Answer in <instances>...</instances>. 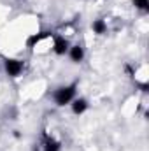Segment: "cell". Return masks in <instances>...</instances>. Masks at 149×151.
Listing matches in <instances>:
<instances>
[{"label": "cell", "instance_id": "5", "mask_svg": "<svg viewBox=\"0 0 149 151\" xmlns=\"http://www.w3.org/2000/svg\"><path fill=\"white\" fill-rule=\"evenodd\" d=\"M67 56L70 58V62H72V63H82V62H84V58H86V49H84V46H82V44H79V42L70 44Z\"/></svg>", "mask_w": 149, "mask_h": 151}, {"label": "cell", "instance_id": "9", "mask_svg": "<svg viewBox=\"0 0 149 151\" xmlns=\"http://www.w3.org/2000/svg\"><path fill=\"white\" fill-rule=\"evenodd\" d=\"M132 4H133L135 9H139L142 12H148L149 11V0H132Z\"/></svg>", "mask_w": 149, "mask_h": 151}, {"label": "cell", "instance_id": "8", "mask_svg": "<svg viewBox=\"0 0 149 151\" xmlns=\"http://www.w3.org/2000/svg\"><path fill=\"white\" fill-rule=\"evenodd\" d=\"M91 32H93L95 35H98V37L107 35V32H109V25H107V21H105L104 18H97V19H93V21H91Z\"/></svg>", "mask_w": 149, "mask_h": 151}, {"label": "cell", "instance_id": "1", "mask_svg": "<svg viewBox=\"0 0 149 151\" xmlns=\"http://www.w3.org/2000/svg\"><path fill=\"white\" fill-rule=\"evenodd\" d=\"M77 90H79V81H72L69 84H62L58 88H54L53 91V102L56 107H65L70 106V102L77 97Z\"/></svg>", "mask_w": 149, "mask_h": 151}, {"label": "cell", "instance_id": "4", "mask_svg": "<svg viewBox=\"0 0 149 151\" xmlns=\"http://www.w3.org/2000/svg\"><path fill=\"white\" fill-rule=\"evenodd\" d=\"M53 44H51V51L56 55V56H65L69 53V47H70V40L65 37V35H60V34H53Z\"/></svg>", "mask_w": 149, "mask_h": 151}, {"label": "cell", "instance_id": "6", "mask_svg": "<svg viewBox=\"0 0 149 151\" xmlns=\"http://www.w3.org/2000/svg\"><path fill=\"white\" fill-rule=\"evenodd\" d=\"M53 37V32L51 30H40L37 34H32V35H28L27 39V47H30V49H34V47H37L40 42H44L46 39H51Z\"/></svg>", "mask_w": 149, "mask_h": 151}, {"label": "cell", "instance_id": "7", "mask_svg": "<svg viewBox=\"0 0 149 151\" xmlns=\"http://www.w3.org/2000/svg\"><path fill=\"white\" fill-rule=\"evenodd\" d=\"M88 109H90V102L84 97H75L74 100L70 102V111H72L74 116H82Z\"/></svg>", "mask_w": 149, "mask_h": 151}, {"label": "cell", "instance_id": "10", "mask_svg": "<svg viewBox=\"0 0 149 151\" xmlns=\"http://www.w3.org/2000/svg\"><path fill=\"white\" fill-rule=\"evenodd\" d=\"M0 70H2V62H0Z\"/></svg>", "mask_w": 149, "mask_h": 151}, {"label": "cell", "instance_id": "2", "mask_svg": "<svg viewBox=\"0 0 149 151\" xmlns=\"http://www.w3.org/2000/svg\"><path fill=\"white\" fill-rule=\"evenodd\" d=\"M25 67H27V63L21 58H16V56H4L2 58V70L11 79H18L25 72Z\"/></svg>", "mask_w": 149, "mask_h": 151}, {"label": "cell", "instance_id": "3", "mask_svg": "<svg viewBox=\"0 0 149 151\" xmlns=\"http://www.w3.org/2000/svg\"><path fill=\"white\" fill-rule=\"evenodd\" d=\"M34 151H62V142L56 137L42 132L40 137H39V141L34 146Z\"/></svg>", "mask_w": 149, "mask_h": 151}]
</instances>
